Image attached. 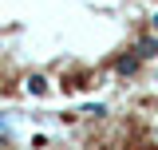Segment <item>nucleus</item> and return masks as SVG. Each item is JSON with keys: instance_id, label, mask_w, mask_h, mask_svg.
I'll return each mask as SVG.
<instances>
[{"instance_id": "nucleus-1", "label": "nucleus", "mask_w": 158, "mask_h": 150, "mask_svg": "<svg viewBox=\"0 0 158 150\" xmlns=\"http://www.w3.org/2000/svg\"><path fill=\"white\" fill-rule=\"evenodd\" d=\"M154 138H158V127H154Z\"/></svg>"}]
</instances>
